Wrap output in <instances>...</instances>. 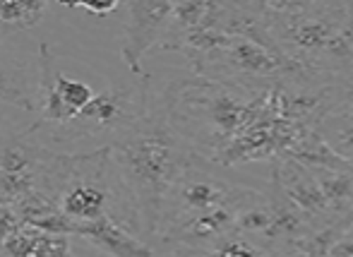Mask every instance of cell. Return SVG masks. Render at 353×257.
Returning a JSON list of instances; mask_svg holds the SVG:
<instances>
[{
    "label": "cell",
    "mask_w": 353,
    "mask_h": 257,
    "mask_svg": "<svg viewBox=\"0 0 353 257\" xmlns=\"http://www.w3.org/2000/svg\"><path fill=\"white\" fill-rule=\"evenodd\" d=\"M108 147L113 164L135 200L142 234L159 236L166 197L192 156V150L168 118L163 92H149L142 116Z\"/></svg>",
    "instance_id": "6da1fadb"
},
{
    "label": "cell",
    "mask_w": 353,
    "mask_h": 257,
    "mask_svg": "<svg viewBox=\"0 0 353 257\" xmlns=\"http://www.w3.org/2000/svg\"><path fill=\"white\" fill-rule=\"evenodd\" d=\"M39 192H43L58 207V212L74 221H97L111 216L128 229L130 224L135 226V221L125 214L130 212L140 224L137 212L123 205V197L132 205L135 200L113 164L111 147H101L87 154H48L41 169Z\"/></svg>",
    "instance_id": "7a4b0ae2"
},
{
    "label": "cell",
    "mask_w": 353,
    "mask_h": 257,
    "mask_svg": "<svg viewBox=\"0 0 353 257\" xmlns=\"http://www.w3.org/2000/svg\"><path fill=\"white\" fill-rule=\"evenodd\" d=\"M262 192L265 190L233 183L226 173H221V166L192 152L185 171L181 173L166 197L159 236L190 219L223 209V207H248L260 200Z\"/></svg>",
    "instance_id": "3957f363"
},
{
    "label": "cell",
    "mask_w": 353,
    "mask_h": 257,
    "mask_svg": "<svg viewBox=\"0 0 353 257\" xmlns=\"http://www.w3.org/2000/svg\"><path fill=\"white\" fill-rule=\"evenodd\" d=\"M147 94H149V77L140 80V87L137 89L108 87L103 92H99L92 99V103L82 108L77 121L70 123L68 127H72L74 135H84V132H92V130H113L116 135H121L123 130H128L142 116L144 106H147Z\"/></svg>",
    "instance_id": "277c9868"
},
{
    "label": "cell",
    "mask_w": 353,
    "mask_h": 257,
    "mask_svg": "<svg viewBox=\"0 0 353 257\" xmlns=\"http://www.w3.org/2000/svg\"><path fill=\"white\" fill-rule=\"evenodd\" d=\"M128 22L121 43V58L135 77H149L142 68L144 53L159 46L171 24L173 3L166 0H130L125 5Z\"/></svg>",
    "instance_id": "5b68a950"
},
{
    "label": "cell",
    "mask_w": 353,
    "mask_h": 257,
    "mask_svg": "<svg viewBox=\"0 0 353 257\" xmlns=\"http://www.w3.org/2000/svg\"><path fill=\"white\" fill-rule=\"evenodd\" d=\"M272 169L279 176V183L288 200L303 212V216L317 231L339 226L330 209V202H327V195L320 185L315 166H307L298 159H276L272 161Z\"/></svg>",
    "instance_id": "8992f818"
},
{
    "label": "cell",
    "mask_w": 353,
    "mask_h": 257,
    "mask_svg": "<svg viewBox=\"0 0 353 257\" xmlns=\"http://www.w3.org/2000/svg\"><path fill=\"white\" fill-rule=\"evenodd\" d=\"M79 238L89 240L92 245H97L99 250L108 253L111 257H152V248L147 243H142L135 234L125 229L123 224H118L111 216H103L97 221H79L77 234Z\"/></svg>",
    "instance_id": "52a82bcc"
},
{
    "label": "cell",
    "mask_w": 353,
    "mask_h": 257,
    "mask_svg": "<svg viewBox=\"0 0 353 257\" xmlns=\"http://www.w3.org/2000/svg\"><path fill=\"white\" fill-rule=\"evenodd\" d=\"M317 132H320V137L330 145V150L339 159H344L346 164L353 166V113L351 111L336 106L334 111H330L317 123Z\"/></svg>",
    "instance_id": "ba28073f"
},
{
    "label": "cell",
    "mask_w": 353,
    "mask_h": 257,
    "mask_svg": "<svg viewBox=\"0 0 353 257\" xmlns=\"http://www.w3.org/2000/svg\"><path fill=\"white\" fill-rule=\"evenodd\" d=\"M48 152L27 145L22 140H14L0 150V173H34L41 176L43 161Z\"/></svg>",
    "instance_id": "9c48e42d"
},
{
    "label": "cell",
    "mask_w": 353,
    "mask_h": 257,
    "mask_svg": "<svg viewBox=\"0 0 353 257\" xmlns=\"http://www.w3.org/2000/svg\"><path fill=\"white\" fill-rule=\"evenodd\" d=\"M48 5L41 0H0V27L24 32L37 27L46 14Z\"/></svg>",
    "instance_id": "30bf717a"
},
{
    "label": "cell",
    "mask_w": 353,
    "mask_h": 257,
    "mask_svg": "<svg viewBox=\"0 0 353 257\" xmlns=\"http://www.w3.org/2000/svg\"><path fill=\"white\" fill-rule=\"evenodd\" d=\"M341 236L344 234L339 231V226H332V229L305 236V238H301V240H296V243L272 253L270 257H330L332 248H334Z\"/></svg>",
    "instance_id": "8fae6325"
},
{
    "label": "cell",
    "mask_w": 353,
    "mask_h": 257,
    "mask_svg": "<svg viewBox=\"0 0 353 257\" xmlns=\"http://www.w3.org/2000/svg\"><path fill=\"white\" fill-rule=\"evenodd\" d=\"M171 257H270L262 248H257L252 240H248L245 236L233 234L228 238H223L219 245H214L212 250L205 253H173Z\"/></svg>",
    "instance_id": "7c38bea8"
},
{
    "label": "cell",
    "mask_w": 353,
    "mask_h": 257,
    "mask_svg": "<svg viewBox=\"0 0 353 257\" xmlns=\"http://www.w3.org/2000/svg\"><path fill=\"white\" fill-rule=\"evenodd\" d=\"M56 92H58V96H61V101L74 113V121H77V116L82 113V108L89 106L92 99L97 96V92L89 85H84V82H79V80H70V77L63 75V72L56 75Z\"/></svg>",
    "instance_id": "4fadbf2b"
},
{
    "label": "cell",
    "mask_w": 353,
    "mask_h": 257,
    "mask_svg": "<svg viewBox=\"0 0 353 257\" xmlns=\"http://www.w3.org/2000/svg\"><path fill=\"white\" fill-rule=\"evenodd\" d=\"M32 257H72L70 243H68L65 236L41 234L37 240V250H34Z\"/></svg>",
    "instance_id": "5bb4252c"
},
{
    "label": "cell",
    "mask_w": 353,
    "mask_h": 257,
    "mask_svg": "<svg viewBox=\"0 0 353 257\" xmlns=\"http://www.w3.org/2000/svg\"><path fill=\"white\" fill-rule=\"evenodd\" d=\"M0 99L14 106L24 108V111H34V103L29 101V96L24 94V89L12 80L5 70H0Z\"/></svg>",
    "instance_id": "9a60e30c"
},
{
    "label": "cell",
    "mask_w": 353,
    "mask_h": 257,
    "mask_svg": "<svg viewBox=\"0 0 353 257\" xmlns=\"http://www.w3.org/2000/svg\"><path fill=\"white\" fill-rule=\"evenodd\" d=\"M22 219H19L17 209H14L12 202L8 200H0V243H3L5 238H10V236L14 234V231L22 229Z\"/></svg>",
    "instance_id": "2e32d148"
},
{
    "label": "cell",
    "mask_w": 353,
    "mask_h": 257,
    "mask_svg": "<svg viewBox=\"0 0 353 257\" xmlns=\"http://www.w3.org/2000/svg\"><path fill=\"white\" fill-rule=\"evenodd\" d=\"M65 8L70 10H82V12H89V14H97V17H103V14H111L121 8L118 0H111V3H65Z\"/></svg>",
    "instance_id": "e0dca14e"
},
{
    "label": "cell",
    "mask_w": 353,
    "mask_h": 257,
    "mask_svg": "<svg viewBox=\"0 0 353 257\" xmlns=\"http://www.w3.org/2000/svg\"><path fill=\"white\" fill-rule=\"evenodd\" d=\"M351 226H353V212H351V214L346 216V219H344V221H341V224H339V231H341V234H346V231H349Z\"/></svg>",
    "instance_id": "ac0fdd59"
},
{
    "label": "cell",
    "mask_w": 353,
    "mask_h": 257,
    "mask_svg": "<svg viewBox=\"0 0 353 257\" xmlns=\"http://www.w3.org/2000/svg\"><path fill=\"white\" fill-rule=\"evenodd\" d=\"M346 19H349V29L353 37V3H346Z\"/></svg>",
    "instance_id": "d6986e66"
},
{
    "label": "cell",
    "mask_w": 353,
    "mask_h": 257,
    "mask_svg": "<svg viewBox=\"0 0 353 257\" xmlns=\"http://www.w3.org/2000/svg\"><path fill=\"white\" fill-rule=\"evenodd\" d=\"M339 106H341V108H346V111H351V113H353V94H349V96H346L344 101L339 103Z\"/></svg>",
    "instance_id": "ffe728a7"
},
{
    "label": "cell",
    "mask_w": 353,
    "mask_h": 257,
    "mask_svg": "<svg viewBox=\"0 0 353 257\" xmlns=\"http://www.w3.org/2000/svg\"><path fill=\"white\" fill-rule=\"evenodd\" d=\"M0 39H3V32H0Z\"/></svg>",
    "instance_id": "44dd1931"
},
{
    "label": "cell",
    "mask_w": 353,
    "mask_h": 257,
    "mask_svg": "<svg viewBox=\"0 0 353 257\" xmlns=\"http://www.w3.org/2000/svg\"><path fill=\"white\" fill-rule=\"evenodd\" d=\"M349 231H353V226H351V229H349Z\"/></svg>",
    "instance_id": "7402d4cb"
},
{
    "label": "cell",
    "mask_w": 353,
    "mask_h": 257,
    "mask_svg": "<svg viewBox=\"0 0 353 257\" xmlns=\"http://www.w3.org/2000/svg\"><path fill=\"white\" fill-rule=\"evenodd\" d=\"M0 200H3V197H0Z\"/></svg>",
    "instance_id": "603a6c76"
}]
</instances>
